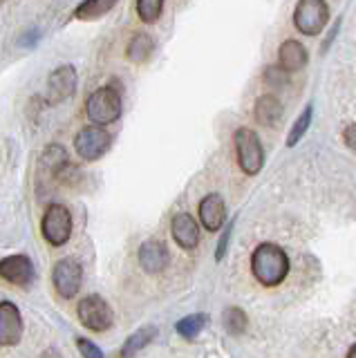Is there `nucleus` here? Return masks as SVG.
<instances>
[{
  "label": "nucleus",
  "instance_id": "24",
  "mask_svg": "<svg viewBox=\"0 0 356 358\" xmlns=\"http://www.w3.org/2000/svg\"><path fill=\"white\" fill-rule=\"evenodd\" d=\"M135 7H137V14L143 22H155L162 16L164 3L162 0H139Z\"/></svg>",
  "mask_w": 356,
  "mask_h": 358
},
{
  "label": "nucleus",
  "instance_id": "28",
  "mask_svg": "<svg viewBox=\"0 0 356 358\" xmlns=\"http://www.w3.org/2000/svg\"><path fill=\"white\" fill-rule=\"evenodd\" d=\"M343 139L356 152V123H350V126L343 130Z\"/></svg>",
  "mask_w": 356,
  "mask_h": 358
},
{
  "label": "nucleus",
  "instance_id": "6",
  "mask_svg": "<svg viewBox=\"0 0 356 358\" xmlns=\"http://www.w3.org/2000/svg\"><path fill=\"white\" fill-rule=\"evenodd\" d=\"M41 231L52 246H63L72 235V215L63 204L48 206L45 215L41 220Z\"/></svg>",
  "mask_w": 356,
  "mask_h": 358
},
{
  "label": "nucleus",
  "instance_id": "21",
  "mask_svg": "<svg viewBox=\"0 0 356 358\" xmlns=\"http://www.w3.org/2000/svg\"><path fill=\"white\" fill-rule=\"evenodd\" d=\"M113 7H115L113 0H87V3H81L76 7L74 16L79 20H97V18L106 16Z\"/></svg>",
  "mask_w": 356,
  "mask_h": 358
},
{
  "label": "nucleus",
  "instance_id": "7",
  "mask_svg": "<svg viewBox=\"0 0 356 358\" xmlns=\"http://www.w3.org/2000/svg\"><path fill=\"white\" fill-rule=\"evenodd\" d=\"M110 141L113 137L106 132V128L101 126H85L76 132L74 137V150L76 155L85 162H97L99 157L106 155L110 148Z\"/></svg>",
  "mask_w": 356,
  "mask_h": 358
},
{
  "label": "nucleus",
  "instance_id": "4",
  "mask_svg": "<svg viewBox=\"0 0 356 358\" xmlns=\"http://www.w3.org/2000/svg\"><path fill=\"white\" fill-rule=\"evenodd\" d=\"M76 316H79L83 327H87L90 331H106L113 327V322H115L113 307L97 294L85 296L79 305H76Z\"/></svg>",
  "mask_w": 356,
  "mask_h": 358
},
{
  "label": "nucleus",
  "instance_id": "9",
  "mask_svg": "<svg viewBox=\"0 0 356 358\" xmlns=\"http://www.w3.org/2000/svg\"><path fill=\"white\" fill-rule=\"evenodd\" d=\"M76 83H79V76H76V70L72 65H61L57 67L50 78H48V101L50 106L63 103L74 96L76 92Z\"/></svg>",
  "mask_w": 356,
  "mask_h": 358
},
{
  "label": "nucleus",
  "instance_id": "19",
  "mask_svg": "<svg viewBox=\"0 0 356 358\" xmlns=\"http://www.w3.org/2000/svg\"><path fill=\"white\" fill-rule=\"evenodd\" d=\"M155 336H157V327H152V324L137 329L130 338H126L124 347H121V358H132L135 354H139L143 347H148L152 343Z\"/></svg>",
  "mask_w": 356,
  "mask_h": 358
},
{
  "label": "nucleus",
  "instance_id": "10",
  "mask_svg": "<svg viewBox=\"0 0 356 358\" xmlns=\"http://www.w3.org/2000/svg\"><path fill=\"white\" fill-rule=\"evenodd\" d=\"M23 336V320H20V311L9 300L0 302V345L9 347L16 345Z\"/></svg>",
  "mask_w": 356,
  "mask_h": 358
},
{
  "label": "nucleus",
  "instance_id": "20",
  "mask_svg": "<svg viewBox=\"0 0 356 358\" xmlns=\"http://www.w3.org/2000/svg\"><path fill=\"white\" fill-rule=\"evenodd\" d=\"M206 322H208L206 313H191V316H186V318H182L180 322H177L175 329H177V334L182 336V338L193 341L195 336H199V331L206 327Z\"/></svg>",
  "mask_w": 356,
  "mask_h": 358
},
{
  "label": "nucleus",
  "instance_id": "1",
  "mask_svg": "<svg viewBox=\"0 0 356 358\" xmlns=\"http://www.w3.org/2000/svg\"><path fill=\"white\" fill-rule=\"evenodd\" d=\"M251 273L264 287L280 285L289 273V257L278 244L264 242L251 255Z\"/></svg>",
  "mask_w": 356,
  "mask_h": 358
},
{
  "label": "nucleus",
  "instance_id": "26",
  "mask_svg": "<svg viewBox=\"0 0 356 358\" xmlns=\"http://www.w3.org/2000/svg\"><path fill=\"white\" fill-rule=\"evenodd\" d=\"M264 81H266V83H273V85L285 83V70H278V67H266Z\"/></svg>",
  "mask_w": 356,
  "mask_h": 358
},
{
  "label": "nucleus",
  "instance_id": "8",
  "mask_svg": "<svg viewBox=\"0 0 356 358\" xmlns=\"http://www.w3.org/2000/svg\"><path fill=\"white\" fill-rule=\"evenodd\" d=\"M81 280H83V268L81 264L72 260V257H65V260H59L57 266H54L52 271V282H54V289H57V294L65 300L74 298L79 294L81 289Z\"/></svg>",
  "mask_w": 356,
  "mask_h": 358
},
{
  "label": "nucleus",
  "instance_id": "25",
  "mask_svg": "<svg viewBox=\"0 0 356 358\" xmlns=\"http://www.w3.org/2000/svg\"><path fill=\"white\" fill-rule=\"evenodd\" d=\"M76 347H79V352H81L83 358H104V352L87 338H79V341H76Z\"/></svg>",
  "mask_w": 356,
  "mask_h": 358
},
{
  "label": "nucleus",
  "instance_id": "2",
  "mask_svg": "<svg viewBox=\"0 0 356 358\" xmlns=\"http://www.w3.org/2000/svg\"><path fill=\"white\" fill-rule=\"evenodd\" d=\"M85 115L94 126L106 128L121 117V96L115 87H99L85 101Z\"/></svg>",
  "mask_w": 356,
  "mask_h": 358
},
{
  "label": "nucleus",
  "instance_id": "13",
  "mask_svg": "<svg viewBox=\"0 0 356 358\" xmlns=\"http://www.w3.org/2000/svg\"><path fill=\"white\" fill-rule=\"evenodd\" d=\"M197 215L199 222L204 224V229L215 233L222 229V224L227 220V206H225V199L220 195H206L202 201H199V208H197Z\"/></svg>",
  "mask_w": 356,
  "mask_h": 358
},
{
  "label": "nucleus",
  "instance_id": "12",
  "mask_svg": "<svg viewBox=\"0 0 356 358\" xmlns=\"http://www.w3.org/2000/svg\"><path fill=\"white\" fill-rule=\"evenodd\" d=\"M169 262H171V255L164 242L150 240L139 246V264L146 273H159L169 266Z\"/></svg>",
  "mask_w": 356,
  "mask_h": 358
},
{
  "label": "nucleus",
  "instance_id": "17",
  "mask_svg": "<svg viewBox=\"0 0 356 358\" xmlns=\"http://www.w3.org/2000/svg\"><path fill=\"white\" fill-rule=\"evenodd\" d=\"M283 103L278 101L273 94H262L258 101H255L253 108V117L262 126H278V121L283 119Z\"/></svg>",
  "mask_w": 356,
  "mask_h": 358
},
{
  "label": "nucleus",
  "instance_id": "14",
  "mask_svg": "<svg viewBox=\"0 0 356 358\" xmlns=\"http://www.w3.org/2000/svg\"><path fill=\"white\" fill-rule=\"evenodd\" d=\"M171 233L175 242L186 251H193L199 242V227L188 213H177L171 222Z\"/></svg>",
  "mask_w": 356,
  "mask_h": 358
},
{
  "label": "nucleus",
  "instance_id": "5",
  "mask_svg": "<svg viewBox=\"0 0 356 358\" xmlns=\"http://www.w3.org/2000/svg\"><path fill=\"white\" fill-rule=\"evenodd\" d=\"M329 7L322 0H300L294 11V25L298 31L307 34V36H318L322 27L327 25Z\"/></svg>",
  "mask_w": 356,
  "mask_h": 358
},
{
  "label": "nucleus",
  "instance_id": "22",
  "mask_svg": "<svg viewBox=\"0 0 356 358\" xmlns=\"http://www.w3.org/2000/svg\"><path fill=\"white\" fill-rule=\"evenodd\" d=\"M247 327H249V318L240 307L225 309V329L231 336H242L244 331H247Z\"/></svg>",
  "mask_w": 356,
  "mask_h": 358
},
{
  "label": "nucleus",
  "instance_id": "23",
  "mask_svg": "<svg viewBox=\"0 0 356 358\" xmlns=\"http://www.w3.org/2000/svg\"><path fill=\"white\" fill-rule=\"evenodd\" d=\"M311 112H314V108H311V103L303 110V115H300L294 123V128L292 132H289V137H287V145L289 148H294V145L305 137V132L309 130V123H311Z\"/></svg>",
  "mask_w": 356,
  "mask_h": 358
},
{
  "label": "nucleus",
  "instance_id": "11",
  "mask_svg": "<svg viewBox=\"0 0 356 358\" xmlns=\"http://www.w3.org/2000/svg\"><path fill=\"white\" fill-rule=\"evenodd\" d=\"M0 275L12 285L27 287L34 280V264L27 255H7L0 262Z\"/></svg>",
  "mask_w": 356,
  "mask_h": 358
},
{
  "label": "nucleus",
  "instance_id": "27",
  "mask_svg": "<svg viewBox=\"0 0 356 358\" xmlns=\"http://www.w3.org/2000/svg\"><path fill=\"white\" fill-rule=\"evenodd\" d=\"M231 231H233V224H229V227L225 229V235L220 238V244H218V253H215V260L220 262L222 257H225L227 253V244H229V238H231Z\"/></svg>",
  "mask_w": 356,
  "mask_h": 358
},
{
  "label": "nucleus",
  "instance_id": "16",
  "mask_svg": "<svg viewBox=\"0 0 356 358\" xmlns=\"http://www.w3.org/2000/svg\"><path fill=\"white\" fill-rule=\"evenodd\" d=\"M68 152H65L61 145H48L45 150L41 155V162H38V168H41V175H48V177H54L59 179V175L68 168Z\"/></svg>",
  "mask_w": 356,
  "mask_h": 358
},
{
  "label": "nucleus",
  "instance_id": "15",
  "mask_svg": "<svg viewBox=\"0 0 356 358\" xmlns=\"http://www.w3.org/2000/svg\"><path fill=\"white\" fill-rule=\"evenodd\" d=\"M278 61H280V70L285 72H298L303 70L309 61V54L298 41H285L278 50Z\"/></svg>",
  "mask_w": 356,
  "mask_h": 358
},
{
  "label": "nucleus",
  "instance_id": "3",
  "mask_svg": "<svg viewBox=\"0 0 356 358\" xmlns=\"http://www.w3.org/2000/svg\"><path fill=\"white\" fill-rule=\"evenodd\" d=\"M236 155H238V164L247 175H258L262 171L264 164V150H262V141L251 128H238L236 130Z\"/></svg>",
  "mask_w": 356,
  "mask_h": 358
},
{
  "label": "nucleus",
  "instance_id": "29",
  "mask_svg": "<svg viewBox=\"0 0 356 358\" xmlns=\"http://www.w3.org/2000/svg\"><path fill=\"white\" fill-rule=\"evenodd\" d=\"M348 358H356V345H352V350H350Z\"/></svg>",
  "mask_w": 356,
  "mask_h": 358
},
{
  "label": "nucleus",
  "instance_id": "18",
  "mask_svg": "<svg viewBox=\"0 0 356 358\" xmlns=\"http://www.w3.org/2000/svg\"><path fill=\"white\" fill-rule=\"evenodd\" d=\"M152 52H155V41L150 34H143V31L135 34L126 48V56L132 63H146Z\"/></svg>",
  "mask_w": 356,
  "mask_h": 358
}]
</instances>
